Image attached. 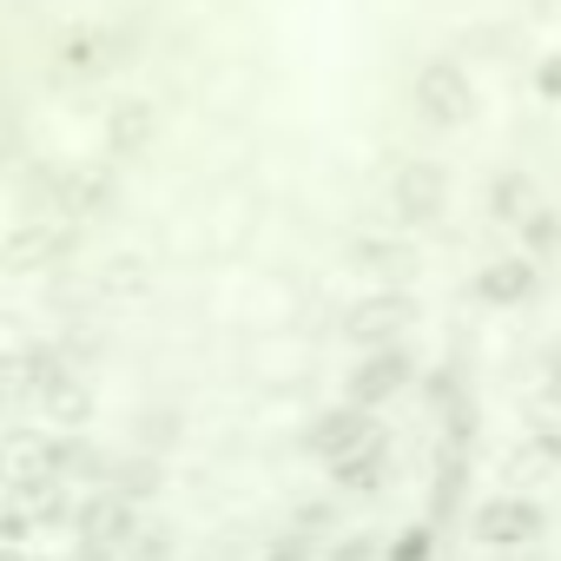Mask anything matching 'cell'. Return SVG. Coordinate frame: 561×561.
I'll list each match as a JSON object with an SVG mask.
<instances>
[{
  "label": "cell",
  "mask_w": 561,
  "mask_h": 561,
  "mask_svg": "<svg viewBox=\"0 0 561 561\" xmlns=\"http://www.w3.org/2000/svg\"><path fill=\"white\" fill-rule=\"evenodd\" d=\"M0 106H8V73H0Z\"/></svg>",
  "instance_id": "obj_22"
},
{
  "label": "cell",
  "mask_w": 561,
  "mask_h": 561,
  "mask_svg": "<svg viewBox=\"0 0 561 561\" xmlns=\"http://www.w3.org/2000/svg\"><path fill=\"white\" fill-rule=\"evenodd\" d=\"M528 423H561V337L548 344V357L528 383Z\"/></svg>",
  "instance_id": "obj_17"
},
{
  "label": "cell",
  "mask_w": 561,
  "mask_h": 561,
  "mask_svg": "<svg viewBox=\"0 0 561 561\" xmlns=\"http://www.w3.org/2000/svg\"><path fill=\"white\" fill-rule=\"evenodd\" d=\"M456 205V172L436 152H390L377 165V218L397 231H436Z\"/></svg>",
  "instance_id": "obj_3"
},
{
  "label": "cell",
  "mask_w": 561,
  "mask_h": 561,
  "mask_svg": "<svg viewBox=\"0 0 561 561\" xmlns=\"http://www.w3.org/2000/svg\"><path fill=\"white\" fill-rule=\"evenodd\" d=\"M528 87H535L541 106H561V47H548V54L528 67Z\"/></svg>",
  "instance_id": "obj_19"
},
{
  "label": "cell",
  "mask_w": 561,
  "mask_h": 561,
  "mask_svg": "<svg viewBox=\"0 0 561 561\" xmlns=\"http://www.w3.org/2000/svg\"><path fill=\"white\" fill-rule=\"evenodd\" d=\"M541 285H548V264H535V257L515 251V244L476 264V305H482V311H528V305L541 298Z\"/></svg>",
  "instance_id": "obj_9"
},
{
  "label": "cell",
  "mask_w": 561,
  "mask_h": 561,
  "mask_svg": "<svg viewBox=\"0 0 561 561\" xmlns=\"http://www.w3.org/2000/svg\"><path fill=\"white\" fill-rule=\"evenodd\" d=\"M515 251H528L535 264L561 257V205H554V198H541V205L515 225Z\"/></svg>",
  "instance_id": "obj_16"
},
{
  "label": "cell",
  "mask_w": 561,
  "mask_h": 561,
  "mask_svg": "<svg viewBox=\"0 0 561 561\" xmlns=\"http://www.w3.org/2000/svg\"><path fill=\"white\" fill-rule=\"evenodd\" d=\"M482 561H535V554H482Z\"/></svg>",
  "instance_id": "obj_21"
},
{
  "label": "cell",
  "mask_w": 561,
  "mask_h": 561,
  "mask_svg": "<svg viewBox=\"0 0 561 561\" xmlns=\"http://www.w3.org/2000/svg\"><path fill=\"white\" fill-rule=\"evenodd\" d=\"M305 449H311V462L324 469V482H331L337 495H351V502H370V495L390 489V462H397L390 423L370 416V410H357V403H344V397L311 416Z\"/></svg>",
  "instance_id": "obj_1"
},
{
  "label": "cell",
  "mask_w": 561,
  "mask_h": 561,
  "mask_svg": "<svg viewBox=\"0 0 561 561\" xmlns=\"http://www.w3.org/2000/svg\"><path fill=\"white\" fill-rule=\"evenodd\" d=\"M416 344H383V351H357L351 364H344V403H357V410H370V416H383L397 397H410L416 390Z\"/></svg>",
  "instance_id": "obj_8"
},
{
  "label": "cell",
  "mask_w": 561,
  "mask_h": 561,
  "mask_svg": "<svg viewBox=\"0 0 561 561\" xmlns=\"http://www.w3.org/2000/svg\"><path fill=\"white\" fill-rule=\"evenodd\" d=\"M548 535V502L535 489H495L469 508V541L482 554H535Z\"/></svg>",
  "instance_id": "obj_6"
},
{
  "label": "cell",
  "mask_w": 561,
  "mask_h": 561,
  "mask_svg": "<svg viewBox=\"0 0 561 561\" xmlns=\"http://www.w3.org/2000/svg\"><path fill=\"white\" fill-rule=\"evenodd\" d=\"M159 133H165L159 100H152V93H126V100L106 106V119H100V146H93V152H106L113 165H133L139 152L159 146Z\"/></svg>",
  "instance_id": "obj_10"
},
{
  "label": "cell",
  "mask_w": 561,
  "mask_h": 561,
  "mask_svg": "<svg viewBox=\"0 0 561 561\" xmlns=\"http://www.w3.org/2000/svg\"><path fill=\"white\" fill-rule=\"evenodd\" d=\"M93 244V225L80 218H60V211H14L8 231H0V271L8 277H60L87 257Z\"/></svg>",
  "instance_id": "obj_4"
},
{
  "label": "cell",
  "mask_w": 561,
  "mask_h": 561,
  "mask_svg": "<svg viewBox=\"0 0 561 561\" xmlns=\"http://www.w3.org/2000/svg\"><path fill=\"white\" fill-rule=\"evenodd\" d=\"M133 60H139V27H126V21H73L47 47V67L67 87H100V80L126 73Z\"/></svg>",
  "instance_id": "obj_5"
},
{
  "label": "cell",
  "mask_w": 561,
  "mask_h": 561,
  "mask_svg": "<svg viewBox=\"0 0 561 561\" xmlns=\"http://www.w3.org/2000/svg\"><path fill=\"white\" fill-rule=\"evenodd\" d=\"M541 198H548V192H541V179H535L528 165H502V172H489V185H482V218L515 231Z\"/></svg>",
  "instance_id": "obj_13"
},
{
  "label": "cell",
  "mask_w": 561,
  "mask_h": 561,
  "mask_svg": "<svg viewBox=\"0 0 561 561\" xmlns=\"http://www.w3.org/2000/svg\"><path fill=\"white\" fill-rule=\"evenodd\" d=\"M93 410H100V397H93V377L73 364L47 397H41V410H34V423H47V430H60V436H80L87 423H93Z\"/></svg>",
  "instance_id": "obj_14"
},
{
  "label": "cell",
  "mask_w": 561,
  "mask_h": 561,
  "mask_svg": "<svg viewBox=\"0 0 561 561\" xmlns=\"http://www.w3.org/2000/svg\"><path fill=\"white\" fill-rule=\"evenodd\" d=\"M502 476H508V489H535V482L561 476V423H522V436L502 449Z\"/></svg>",
  "instance_id": "obj_12"
},
{
  "label": "cell",
  "mask_w": 561,
  "mask_h": 561,
  "mask_svg": "<svg viewBox=\"0 0 561 561\" xmlns=\"http://www.w3.org/2000/svg\"><path fill=\"white\" fill-rule=\"evenodd\" d=\"M351 264H357V271H370L377 285H410V271H416V238L377 218L370 231H357V238H351Z\"/></svg>",
  "instance_id": "obj_11"
},
{
  "label": "cell",
  "mask_w": 561,
  "mask_h": 561,
  "mask_svg": "<svg viewBox=\"0 0 561 561\" xmlns=\"http://www.w3.org/2000/svg\"><path fill=\"white\" fill-rule=\"evenodd\" d=\"M152 291V257L146 251H113L93 264V298L100 305H133Z\"/></svg>",
  "instance_id": "obj_15"
},
{
  "label": "cell",
  "mask_w": 561,
  "mask_h": 561,
  "mask_svg": "<svg viewBox=\"0 0 561 561\" xmlns=\"http://www.w3.org/2000/svg\"><path fill=\"white\" fill-rule=\"evenodd\" d=\"M403 113H410V126L423 139H469L482 126L489 100H482L462 54H423L410 67V80H403Z\"/></svg>",
  "instance_id": "obj_2"
},
{
  "label": "cell",
  "mask_w": 561,
  "mask_h": 561,
  "mask_svg": "<svg viewBox=\"0 0 561 561\" xmlns=\"http://www.w3.org/2000/svg\"><path fill=\"white\" fill-rule=\"evenodd\" d=\"M416 331V291L410 285H370L351 311H337V337L351 351H383V344H410Z\"/></svg>",
  "instance_id": "obj_7"
},
{
  "label": "cell",
  "mask_w": 561,
  "mask_h": 561,
  "mask_svg": "<svg viewBox=\"0 0 561 561\" xmlns=\"http://www.w3.org/2000/svg\"><path fill=\"white\" fill-rule=\"evenodd\" d=\"M0 561H41L34 548H21V541H0Z\"/></svg>",
  "instance_id": "obj_20"
},
{
  "label": "cell",
  "mask_w": 561,
  "mask_h": 561,
  "mask_svg": "<svg viewBox=\"0 0 561 561\" xmlns=\"http://www.w3.org/2000/svg\"><path fill=\"white\" fill-rule=\"evenodd\" d=\"M436 554V528L430 522H416V528H403L390 548H383V561H430Z\"/></svg>",
  "instance_id": "obj_18"
}]
</instances>
